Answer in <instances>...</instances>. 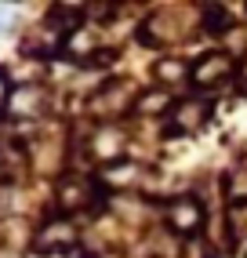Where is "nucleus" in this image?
Returning a JSON list of instances; mask_svg holds the SVG:
<instances>
[{
  "mask_svg": "<svg viewBox=\"0 0 247 258\" xmlns=\"http://www.w3.org/2000/svg\"><path fill=\"white\" fill-rule=\"evenodd\" d=\"M37 109H40V91L37 88H22L19 95L11 98V113L15 116H33Z\"/></svg>",
  "mask_w": 247,
  "mask_h": 258,
  "instance_id": "obj_6",
  "label": "nucleus"
},
{
  "mask_svg": "<svg viewBox=\"0 0 247 258\" xmlns=\"http://www.w3.org/2000/svg\"><path fill=\"white\" fill-rule=\"evenodd\" d=\"M113 109V113H120L124 106H128V95H124V84H113V88H102V95L95 98V109Z\"/></svg>",
  "mask_w": 247,
  "mask_h": 258,
  "instance_id": "obj_7",
  "label": "nucleus"
},
{
  "mask_svg": "<svg viewBox=\"0 0 247 258\" xmlns=\"http://www.w3.org/2000/svg\"><path fill=\"white\" fill-rule=\"evenodd\" d=\"M156 77H160L164 84L171 80V84H178V80H186V77H193V70H186V62H160V66H156Z\"/></svg>",
  "mask_w": 247,
  "mask_h": 258,
  "instance_id": "obj_9",
  "label": "nucleus"
},
{
  "mask_svg": "<svg viewBox=\"0 0 247 258\" xmlns=\"http://www.w3.org/2000/svg\"><path fill=\"white\" fill-rule=\"evenodd\" d=\"M167 222H171V229H174V233L193 236V233L204 226V204H200V200H193V197L174 200L171 208H167Z\"/></svg>",
  "mask_w": 247,
  "mask_h": 258,
  "instance_id": "obj_1",
  "label": "nucleus"
},
{
  "mask_svg": "<svg viewBox=\"0 0 247 258\" xmlns=\"http://www.w3.org/2000/svg\"><path fill=\"white\" fill-rule=\"evenodd\" d=\"M204 116H207V102H200V98H186V102H178V109H174V131L197 127Z\"/></svg>",
  "mask_w": 247,
  "mask_h": 258,
  "instance_id": "obj_4",
  "label": "nucleus"
},
{
  "mask_svg": "<svg viewBox=\"0 0 247 258\" xmlns=\"http://www.w3.org/2000/svg\"><path fill=\"white\" fill-rule=\"evenodd\" d=\"M84 258H95V254H84Z\"/></svg>",
  "mask_w": 247,
  "mask_h": 258,
  "instance_id": "obj_15",
  "label": "nucleus"
},
{
  "mask_svg": "<svg viewBox=\"0 0 247 258\" xmlns=\"http://www.w3.org/2000/svg\"><path fill=\"white\" fill-rule=\"evenodd\" d=\"M229 73H233V58L215 51V55H204L197 66H193V84H197V88H215V84H222Z\"/></svg>",
  "mask_w": 247,
  "mask_h": 258,
  "instance_id": "obj_2",
  "label": "nucleus"
},
{
  "mask_svg": "<svg viewBox=\"0 0 247 258\" xmlns=\"http://www.w3.org/2000/svg\"><path fill=\"white\" fill-rule=\"evenodd\" d=\"M95 153H98V157H116V153H120V135L105 127L95 139Z\"/></svg>",
  "mask_w": 247,
  "mask_h": 258,
  "instance_id": "obj_10",
  "label": "nucleus"
},
{
  "mask_svg": "<svg viewBox=\"0 0 247 258\" xmlns=\"http://www.w3.org/2000/svg\"><path fill=\"white\" fill-rule=\"evenodd\" d=\"M8 91H11V88H8V73L0 70V109L8 106Z\"/></svg>",
  "mask_w": 247,
  "mask_h": 258,
  "instance_id": "obj_13",
  "label": "nucleus"
},
{
  "mask_svg": "<svg viewBox=\"0 0 247 258\" xmlns=\"http://www.w3.org/2000/svg\"><path fill=\"white\" fill-rule=\"evenodd\" d=\"M58 204H62L66 211L84 208V204H87V182H80V178H66V182H58Z\"/></svg>",
  "mask_w": 247,
  "mask_h": 258,
  "instance_id": "obj_5",
  "label": "nucleus"
},
{
  "mask_svg": "<svg viewBox=\"0 0 247 258\" xmlns=\"http://www.w3.org/2000/svg\"><path fill=\"white\" fill-rule=\"evenodd\" d=\"M11 22H15V11L11 8H0V29H11Z\"/></svg>",
  "mask_w": 247,
  "mask_h": 258,
  "instance_id": "obj_14",
  "label": "nucleus"
},
{
  "mask_svg": "<svg viewBox=\"0 0 247 258\" xmlns=\"http://www.w3.org/2000/svg\"><path fill=\"white\" fill-rule=\"evenodd\" d=\"M73 240H77L73 222L58 218V222H47V226L40 229V236H37V251H44V254H55V251L73 247Z\"/></svg>",
  "mask_w": 247,
  "mask_h": 258,
  "instance_id": "obj_3",
  "label": "nucleus"
},
{
  "mask_svg": "<svg viewBox=\"0 0 247 258\" xmlns=\"http://www.w3.org/2000/svg\"><path fill=\"white\" fill-rule=\"evenodd\" d=\"M138 109H142V113H160V109H171V91H156V95L142 98V102H138Z\"/></svg>",
  "mask_w": 247,
  "mask_h": 258,
  "instance_id": "obj_11",
  "label": "nucleus"
},
{
  "mask_svg": "<svg viewBox=\"0 0 247 258\" xmlns=\"http://www.w3.org/2000/svg\"><path fill=\"white\" fill-rule=\"evenodd\" d=\"M229 229L247 240V204H236V208L229 211Z\"/></svg>",
  "mask_w": 247,
  "mask_h": 258,
  "instance_id": "obj_12",
  "label": "nucleus"
},
{
  "mask_svg": "<svg viewBox=\"0 0 247 258\" xmlns=\"http://www.w3.org/2000/svg\"><path fill=\"white\" fill-rule=\"evenodd\" d=\"M200 22H204V29L211 33V37H218V33L229 26V11H222V8H204V15H200Z\"/></svg>",
  "mask_w": 247,
  "mask_h": 258,
  "instance_id": "obj_8",
  "label": "nucleus"
}]
</instances>
